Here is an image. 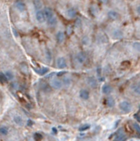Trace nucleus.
<instances>
[{"mask_svg":"<svg viewBox=\"0 0 140 141\" xmlns=\"http://www.w3.org/2000/svg\"><path fill=\"white\" fill-rule=\"evenodd\" d=\"M133 91L135 94L140 95V81H138V82L133 87Z\"/></svg>","mask_w":140,"mask_h":141,"instance_id":"nucleus-23","label":"nucleus"},{"mask_svg":"<svg viewBox=\"0 0 140 141\" xmlns=\"http://www.w3.org/2000/svg\"><path fill=\"white\" fill-rule=\"evenodd\" d=\"M75 59L79 64H85L86 59H87V57H86V54L85 52H79L75 56Z\"/></svg>","mask_w":140,"mask_h":141,"instance_id":"nucleus-4","label":"nucleus"},{"mask_svg":"<svg viewBox=\"0 0 140 141\" xmlns=\"http://www.w3.org/2000/svg\"><path fill=\"white\" fill-rule=\"evenodd\" d=\"M79 96H80L81 99L83 100H87L90 96V94H89V91L86 89H81L79 91Z\"/></svg>","mask_w":140,"mask_h":141,"instance_id":"nucleus-11","label":"nucleus"},{"mask_svg":"<svg viewBox=\"0 0 140 141\" xmlns=\"http://www.w3.org/2000/svg\"><path fill=\"white\" fill-rule=\"evenodd\" d=\"M77 16V10L74 7H69L67 10V16L69 18H75Z\"/></svg>","mask_w":140,"mask_h":141,"instance_id":"nucleus-13","label":"nucleus"},{"mask_svg":"<svg viewBox=\"0 0 140 141\" xmlns=\"http://www.w3.org/2000/svg\"><path fill=\"white\" fill-rule=\"evenodd\" d=\"M56 66H58V68H59V69H64V68H67V60H66L65 57H59L56 58Z\"/></svg>","mask_w":140,"mask_h":141,"instance_id":"nucleus-3","label":"nucleus"},{"mask_svg":"<svg viewBox=\"0 0 140 141\" xmlns=\"http://www.w3.org/2000/svg\"><path fill=\"white\" fill-rule=\"evenodd\" d=\"M47 21L48 26H50V27H55V26L58 24V18H56V16H54V17L50 18V19L47 20Z\"/></svg>","mask_w":140,"mask_h":141,"instance_id":"nucleus-21","label":"nucleus"},{"mask_svg":"<svg viewBox=\"0 0 140 141\" xmlns=\"http://www.w3.org/2000/svg\"><path fill=\"white\" fill-rule=\"evenodd\" d=\"M13 32H14V35L16 36H18V33H17V31H16V29L15 28H13Z\"/></svg>","mask_w":140,"mask_h":141,"instance_id":"nucleus-40","label":"nucleus"},{"mask_svg":"<svg viewBox=\"0 0 140 141\" xmlns=\"http://www.w3.org/2000/svg\"><path fill=\"white\" fill-rule=\"evenodd\" d=\"M88 128H90L89 125H84V126H82V127H79V131H86V130H87Z\"/></svg>","mask_w":140,"mask_h":141,"instance_id":"nucleus-32","label":"nucleus"},{"mask_svg":"<svg viewBox=\"0 0 140 141\" xmlns=\"http://www.w3.org/2000/svg\"><path fill=\"white\" fill-rule=\"evenodd\" d=\"M52 132H54L55 134H56V127H53V128H52Z\"/></svg>","mask_w":140,"mask_h":141,"instance_id":"nucleus-41","label":"nucleus"},{"mask_svg":"<svg viewBox=\"0 0 140 141\" xmlns=\"http://www.w3.org/2000/svg\"><path fill=\"white\" fill-rule=\"evenodd\" d=\"M13 121H14V123L16 124V126H22L23 125V118H22L20 115H15L14 118H13Z\"/></svg>","mask_w":140,"mask_h":141,"instance_id":"nucleus-12","label":"nucleus"},{"mask_svg":"<svg viewBox=\"0 0 140 141\" xmlns=\"http://www.w3.org/2000/svg\"><path fill=\"white\" fill-rule=\"evenodd\" d=\"M67 34L68 35H70L72 33V31H73V29H72V27L71 26H68V27H67Z\"/></svg>","mask_w":140,"mask_h":141,"instance_id":"nucleus-36","label":"nucleus"},{"mask_svg":"<svg viewBox=\"0 0 140 141\" xmlns=\"http://www.w3.org/2000/svg\"><path fill=\"white\" fill-rule=\"evenodd\" d=\"M9 134V129L7 126H0V135L3 137H7Z\"/></svg>","mask_w":140,"mask_h":141,"instance_id":"nucleus-17","label":"nucleus"},{"mask_svg":"<svg viewBox=\"0 0 140 141\" xmlns=\"http://www.w3.org/2000/svg\"><path fill=\"white\" fill-rule=\"evenodd\" d=\"M133 48L137 52H140V42H135V43H133Z\"/></svg>","mask_w":140,"mask_h":141,"instance_id":"nucleus-29","label":"nucleus"},{"mask_svg":"<svg viewBox=\"0 0 140 141\" xmlns=\"http://www.w3.org/2000/svg\"><path fill=\"white\" fill-rule=\"evenodd\" d=\"M134 118H135L138 122H140V111H139V112H137V113H136L135 116H134Z\"/></svg>","mask_w":140,"mask_h":141,"instance_id":"nucleus-35","label":"nucleus"},{"mask_svg":"<svg viewBox=\"0 0 140 141\" xmlns=\"http://www.w3.org/2000/svg\"><path fill=\"white\" fill-rule=\"evenodd\" d=\"M36 72H37L39 75L44 76L45 74H47V72H48V68H39V69L36 70Z\"/></svg>","mask_w":140,"mask_h":141,"instance_id":"nucleus-25","label":"nucleus"},{"mask_svg":"<svg viewBox=\"0 0 140 141\" xmlns=\"http://www.w3.org/2000/svg\"><path fill=\"white\" fill-rule=\"evenodd\" d=\"M65 72H59V73H58V75H56V76H58V77H63V76L64 75H65Z\"/></svg>","mask_w":140,"mask_h":141,"instance_id":"nucleus-39","label":"nucleus"},{"mask_svg":"<svg viewBox=\"0 0 140 141\" xmlns=\"http://www.w3.org/2000/svg\"><path fill=\"white\" fill-rule=\"evenodd\" d=\"M20 70H21V72H23L24 74H28V68H27V64H25V63H22V64L20 65Z\"/></svg>","mask_w":140,"mask_h":141,"instance_id":"nucleus-24","label":"nucleus"},{"mask_svg":"<svg viewBox=\"0 0 140 141\" xmlns=\"http://www.w3.org/2000/svg\"><path fill=\"white\" fill-rule=\"evenodd\" d=\"M105 104H106V107H113L114 106H115V100H114V98L111 97V96H108V97L106 98Z\"/></svg>","mask_w":140,"mask_h":141,"instance_id":"nucleus-16","label":"nucleus"},{"mask_svg":"<svg viewBox=\"0 0 140 141\" xmlns=\"http://www.w3.org/2000/svg\"><path fill=\"white\" fill-rule=\"evenodd\" d=\"M34 4H35L36 8H37L38 10H40V8H41V7H42V3L40 2V0H35Z\"/></svg>","mask_w":140,"mask_h":141,"instance_id":"nucleus-30","label":"nucleus"},{"mask_svg":"<svg viewBox=\"0 0 140 141\" xmlns=\"http://www.w3.org/2000/svg\"><path fill=\"white\" fill-rule=\"evenodd\" d=\"M46 56H47V60L50 61L51 60V53H50V51H49V50H47V51H46Z\"/></svg>","mask_w":140,"mask_h":141,"instance_id":"nucleus-34","label":"nucleus"},{"mask_svg":"<svg viewBox=\"0 0 140 141\" xmlns=\"http://www.w3.org/2000/svg\"><path fill=\"white\" fill-rule=\"evenodd\" d=\"M36 19L38 23L42 24L46 21V16H45V14H44V11L43 10H37L36 12Z\"/></svg>","mask_w":140,"mask_h":141,"instance_id":"nucleus-6","label":"nucleus"},{"mask_svg":"<svg viewBox=\"0 0 140 141\" xmlns=\"http://www.w3.org/2000/svg\"><path fill=\"white\" fill-rule=\"evenodd\" d=\"M4 73H5V77H7V81H9V82H12V81L14 80L15 74L13 73V71H11V70H7V71L4 72Z\"/></svg>","mask_w":140,"mask_h":141,"instance_id":"nucleus-14","label":"nucleus"},{"mask_svg":"<svg viewBox=\"0 0 140 141\" xmlns=\"http://www.w3.org/2000/svg\"><path fill=\"white\" fill-rule=\"evenodd\" d=\"M11 87H12L13 89L16 90V89H18V88H19V85H18L17 82H12L11 83Z\"/></svg>","mask_w":140,"mask_h":141,"instance_id":"nucleus-33","label":"nucleus"},{"mask_svg":"<svg viewBox=\"0 0 140 141\" xmlns=\"http://www.w3.org/2000/svg\"><path fill=\"white\" fill-rule=\"evenodd\" d=\"M107 17L110 20H117L119 18V14L114 9H111L107 12Z\"/></svg>","mask_w":140,"mask_h":141,"instance_id":"nucleus-7","label":"nucleus"},{"mask_svg":"<svg viewBox=\"0 0 140 141\" xmlns=\"http://www.w3.org/2000/svg\"><path fill=\"white\" fill-rule=\"evenodd\" d=\"M49 85L52 88L56 90L61 89L63 88V82H62L61 79H59L58 77H52V78L49 80Z\"/></svg>","mask_w":140,"mask_h":141,"instance_id":"nucleus-1","label":"nucleus"},{"mask_svg":"<svg viewBox=\"0 0 140 141\" xmlns=\"http://www.w3.org/2000/svg\"><path fill=\"white\" fill-rule=\"evenodd\" d=\"M43 11H44V14H45L46 19H47V20L50 19V18H52V17H54V16H55L53 10L51 8H49V7H45V9H44Z\"/></svg>","mask_w":140,"mask_h":141,"instance_id":"nucleus-10","label":"nucleus"},{"mask_svg":"<svg viewBox=\"0 0 140 141\" xmlns=\"http://www.w3.org/2000/svg\"><path fill=\"white\" fill-rule=\"evenodd\" d=\"M11 141H12V140H11Z\"/></svg>","mask_w":140,"mask_h":141,"instance_id":"nucleus-43","label":"nucleus"},{"mask_svg":"<svg viewBox=\"0 0 140 141\" xmlns=\"http://www.w3.org/2000/svg\"><path fill=\"white\" fill-rule=\"evenodd\" d=\"M112 87L110 86V85H108V84H106V85H104V86L102 87V92L104 94H109V93H111L112 92Z\"/></svg>","mask_w":140,"mask_h":141,"instance_id":"nucleus-19","label":"nucleus"},{"mask_svg":"<svg viewBox=\"0 0 140 141\" xmlns=\"http://www.w3.org/2000/svg\"><path fill=\"white\" fill-rule=\"evenodd\" d=\"M98 1L100 2L101 4H104V5H106V4L108 3V1H109V0H98Z\"/></svg>","mask_w":140,"mask_h":141,"instance_id":"nucleus-38","label":"nucleus"},{"mask_svg":"<svg viewBox=\"0 0 140 141\" xmlns=\"http://www.w3.org/2000/svg\"><path fill=\"white\" fill-rule=\"evenodd\" d=\"M119 108H120L121 111H123L124 113H128L131 110V104L129 103L126 100H124V101H121L120 104H119Z\"/></svg>","mask_w":140,"mask_h":141,"instance_id":"nucleus-2","label":"nucleus"},{"mask_svg":"<svg viewBox=\"0 0 140 141\" xmlns=\"http://www.w3.org/2000/svg\"><path fill=\"white\" fill-rule=\"evenodd\" d=\"M136 11H137V13L138 14V16H140V5H138L136 7Z\"/></svg>","mask_w":140,"mask_h":141,"instance_id":"nucleus-37","label":"nucleus"},{"mask_svg":"<svg viewBox=\"0 0 140 141\" xmlns=\"http://www.w3.org/2000/svg\"><path fill=\"white\" fill-rule=\"evenodd\" d=\"M33 125V122L31 120H28V126H32Z\"/></svg>","mask_w":140,"mask_h":141,"instance_id":"nucleus-42","label":"nucleus"},{"mask_svg":"<svg viewBox=\"0 0 140 141\" xmlns=\"http://www.w3.org/2000/svg\"><path fill=\"white\" fill-rule=\"evenodd\" d=\"M123 36H124V34H123V31L121 29H114L113 32H112V36L115 39H120V38H123Z\"/></svg>","mask_w":140,"mask_h":141,"instance_id":"nucleus-9","label":"nucleus"},{"mask_svg":"<svg viewBox=\"0 0 140 141\" xmlns=\"http://www.w3.org/2000/svg\"><path fill=\"white\" fill-rule=\"evenodd\" d=\"M0 82L2 84H5V82H7V79L5 76V73H2V72H0Z\"/></svg>","mask_w":140,"mask_h":141,"instance_id":"nucleus-28","label":"nucleus"},{"mask_svg":"<svg viewBox=\"0 0 140 141\" xmlns=\"http://www.w3.org/2000/svg\"><path fill=\"white\" fill-rule=\"evenodd\" d=\"M16 9H17L19 12H24L26 10V5L24 2L22 1H18L17 3L16 4Z\"/></svg>","mask_w":140,"mask_h":141,"instance_id":"nucleus-18","label":"nucleus"},{"mask_svg":"<svg viewBox=\"0 0 140 141\" xmlns=\"http://www.w3.org/2000/svg\"><path fill=\"white\" fill-rule=\"evenodd\" d=\"M82 43H83V45H85V46L89 45V43H90L89 38H88V36H85V38L82 39Z\"/></svg>","mask_w":140,"mask_h":141,"instance_id":"nucleus-31","label":"nucleus"},{"mask_svg":"<svg viewBox=\"0 0 140 141\" xmlns=\"http://www.w3.org/2000/svg\"><path fill=\"white\" fill-rule=\"evenodd\" d=\"M33 138H34L35 141H41L42 138H43V136H42V134H40V133L36 132L34 134V136H33Z\"/></svg>","mask_w":140,"mask_h":141,"instance_id":"nucleus-26","label":"nucleus"},{"mask_svg":"<svg viewBox=\"0 0 140 141\" xmlns=\"http://www.w3.org/2000/svg\"><path fill=\"white\" fill-rule=\"evenodd\" d=\"M126 139V136L125 134L124 130L123 129H118L116 133V138L115 141H125Z\"/></svg>","mask_w":140,"mask_h":141,"instance_id":"nucleus-5","label":"nucleus"},{"mask_svg":"<svg viewBox=\"0 0 140 141\" xmlns=\"http://www.w3.org/2000/svg\"><path fill=\"white\" fill-rule=\"evenodd\" d=\"M62 82H63V86H66V87H69L72 83V80L69 77H63V79H62Z\"/></svg>","mask_w":140,"mask_h":141,"instance_id":"nucleus-20","label":"nucleus"},{"mask_svg":"<svg viewBox=\"0 0 140 141\" xmlns=\"http://www.w3.org/2000/svg\"><path fill=\"white\" fill-rule=\"evenodd\" d=\"M86 82H87V84L89 85L91 88H97V79L95 78V77H89L87 78V80H86Z\"/></svg>","mask_w":140,"mask_h":141,"instance_id":"nucleus-15","label":"nucleus"},{"mask_svg":"<svg viewBox=\"0 0 140 141\" xmlns=\"http://www.w3.org/2000/svg\"><path fill=\"white\" fill-rule=\"evenodd\" d=\"M56 42L58 44H62L66 39V36H65V33L63 31H58L56 35Z\"/></svg>","mask_w":140,"mask_h":141,"instance_id":"nucleus-8","label":"nucleus"},{"mask_svg":"<svg viewBox=\"0 0 140 141\" xmlns=\"http://www.w3.org/2000/svg\"><path fill=\"white\" fill-rule=\"evenodd\" d=\"M131 125H132V127H133L134 130L137 133V135H139L140 136V126L137 123V122H133Z\"/></svg>","mask_w":140,"mask_h":141,"instance_id":"nucleus-22","label":"nucleus"},{"mask_svg":"<svg viewBox=\"0 0 140 141\" xmlns=\"http://www.w3.org/2000/svg\"><path fill=\"white\" fill-rule=\"evenodd\" d=\"M90 11H91V13L93 15H96L97 12H99V8L97 7V5H92V7H91V8H90Z\"/></svg>","mask_w":140,"mask_h":141,"instance_id":"nucleus-27","label":"nucleus"}]
</instances>
